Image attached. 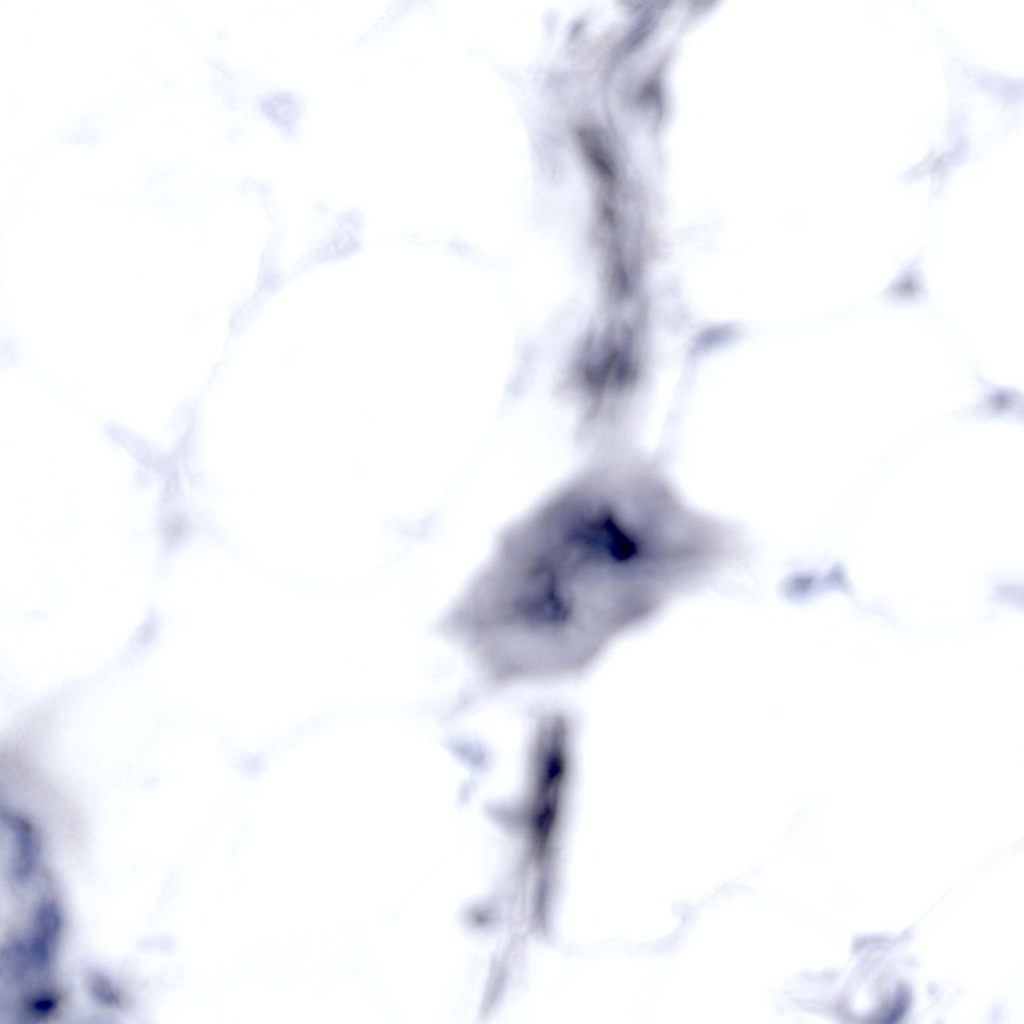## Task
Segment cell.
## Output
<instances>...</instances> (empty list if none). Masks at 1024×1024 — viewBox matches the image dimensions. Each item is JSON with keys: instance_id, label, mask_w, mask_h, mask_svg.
<instances>
[{"instance_id": "cell-2", "label": "cell", "mask_w": 1024, "mask_h": 1024, "mask_svg": "<svg viewBox=\"0 0 1024 1024\" xmlns=\"http://www.w3.org/2000/svg\"><path fill=\"white\" fill-rule=\"evenodd\" d=\"M922 262L923 251L903 264L877 298L886 304L896 306L919 305L930 301Z\"/></svg>"}, {"instance_id": "cell-1", "label": "cell", "mask_w": 1024, "mask_h": 1024, "mask_svg": "<svg viewBox=\"0 0 1024 1024\" xmlns=\"http://www.w3.org/2000/svg\"><path fill=\"white\" fill-rule=\"evenodd\" d=\"M718 521L661 463L611 453L508 528L446 616L494 688L580 676L619 627L723 563Z\"/></svg>"}, {"instance_id": "cell-3", "label": "cell", "mask_w": 1024, "mask_h": 1024, "mask_svg": "<svg viewBox=\"0 0 1024 1024\" xmlns=\"http://www.w3.org/2000/svg\"><path fill=\"white\" fill-rule=\"evenodd\" d=\"M972 377L980 387L981 394L979 401L968 409L970 414L1004 415L1021 409L1023 394L1019 389L997 385L976 368Z\"/></svg>"}]
</instances>
